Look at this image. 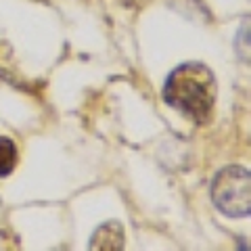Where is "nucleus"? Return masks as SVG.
<instances>
[{
    "label": "nucleus",
    "mask_w": 251,
    "mask_h": 251,
    "mask_svg": "<svg viewBox=\"0 0 251 251\" xmlns=\"http://www.w3.org/2000/svg\"><path fill=\"white\" fill-rule=\"evenodd\" d=\"M216 75L203 63H182L168 75L163 100L197 124H207L216 105Z\"/></svg>",
    "instance_id": "1"
},
{
    "label": "nucleus",
    "mask_w": 251,
    "mask_h": 251,
    "mask_svg": "<svg viewBox=\"0 0 251 251\" xmlns=\"http://www.w3.org/2000/svg\"><path fill=\"white\" fill-rule=\"evenodd\" d=\"M126 245V234L120 222H105L100 224L90 237V249L100 251H120Z\"/></svg>",
    "instance_id": "3"
},
{
    "label": "nucleus",
    "mask_w": 251,
    "mask_h": 251,
    "mask_svg": "<svg viewBox=\"0 0 251 251\" xmlns=\"http://www.w3.org/2000/svg\"><path fill=\"white\" fill-rule=\"evenodd\" d=\"M211 201L226 216L241 218L251 211V176L247 168L228 166L211 182Z\"/></svg>",
    "instance_id": "2"
},
{
    "label": "nucleus",
    "mask_w": 251,
    "mask_h": 251,
    "mask_svg": "<svg viewBox=\"0 0 251 251\" xmlns=\"http://www.w3.org/2000/svg\"><path fill=\"white\" fill-rule=\"evenodd\" d=\"M17 166V147L11 138L0 136V178L9 176Z\"/></svg>",
    "instance_id": "4"
}]
</instances>
